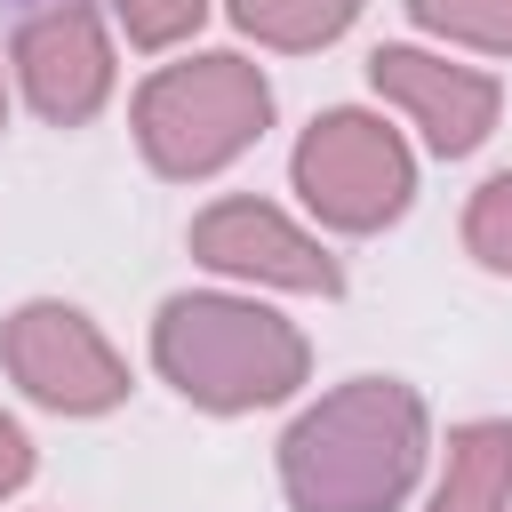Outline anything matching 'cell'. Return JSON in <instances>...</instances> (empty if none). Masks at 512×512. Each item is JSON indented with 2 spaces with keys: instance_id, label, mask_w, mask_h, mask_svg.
I'll use <instances>...</instances> for the list:
<instances>
[{
  "instance_id": "obj_1",
  "label": "cell",
  "mask_w": 512,
  "mask_h": 512,
  "mask_svg": "<svg viewBox=\"0 0 512 512\" xmlns=\"http://www.w3.org/2000/svg\"><path fill=\"white\" fill-rule=\"evenodd\" d=\"M424 464V400L392 376H360L296 416L280 480L296 512H392Z\"/></svg>"
},
{
  "instance_id": "obj_2",
  "label": "cell",
  "mask_w": 512,
  "mask_h": 512,
  "mask_svg": "<svg viewBox=\"0 0 512 512\" xmlns=\"http://www.w3.org/2000/svg\"><path fill=\"white\" fill-rule=\"evenodd\" d=\"M160 376L200 408H264L304 384V336L240 296H176L152 328Z\"/></svg>"
},
{
  "instance_id": "obj_3",
  "label": "cell",
  "mask_w": 512,
  "mask_h": 512,
  "mask_svg": "<svg viewBox=\"0 0 512 512\" xmlns=\"http://www.w3.org/2000/svg\"><path fill=\"white\" fill-rule=\"evenodd\" d=\"M264 120H272V88L240 56L168 64L136 96V136H144V160L160 176H208V168H224L232 152H248L264 136Z\"/></svg>"
},
{
  "instance_id": "obj_4",
  "label": "cell",
  "mask_w": 512,
  "mask_h": 512,
  "mask_svg": "<svg viewBox=\"0 0 512 512\" xmlns=\"http://www.w3.org/2000/svg\"><path fill=\"white\" fill-rule=\"evenodd\" d=\"M296 192L336 232H376L408 208V144L368 112H328L296 144Z\"/></svg>"
},
{
  "instance_id": "obj_5",
  "label": "cell",
  "mask_w": 512,
  "mask_h": 512,
  "mask_svg": "<svg viewBox=\"0 0 512 512\" xmlns=\"http://www.w3.org/2000/svg\"><path fill=\"white\" fill-rule=\"evenodd\" d=\"M0 360L8 376L40 400V408H64V416H96L128 392V368L120 352L96 336L88 312L72 304H24L8 328H0Z\"/></svg>"
},
{
  "instance_id": "obj_6",
  "label": "cell",
  "mask_w": 512,
  "mask_h": 512,
  "mask_svg": "<svg viewBox=\"0 0 512 512\" xmlns=\"http://www.w3.org/2000/svg\"><path fill=\"white\" fill-rule=\"evenodd\" d=\"M192 256L216 264V272H248V280H272V288H304V296H336V256L296 232L280 208L264 200H216L200 224H192Z\"/></svg>"
},
{
  "instance_id": "obj_7",
  "label": "cell",
  "mask_w": 512,
  "mask_h": 512,
  "mask_svg": "<svg viewBox=\"0 0 512 512\" xmlns=\"http://www.w3.org/2000/svg\"><path fill=\"white\" fill-rule=\"evenodd\" d=\"M376 88L424 128L432 152H472L488 128H496V80L488 72H464V64H440L424 48H376Z\"/></svg>"
},
{
  "instance_id": "obj_8",
  "label": "cell",
  "mask_w": 512,
  "mask_h": 512,
  "mask_svg": "<svg viewBox=\"0 0 512 512\" xmlns=\"http://www.w3.org/2000/svg\"><path fill=\"white\" fill-rule=\"evenodd\" d=\"M16 64H24L32 112L56 120V128H80V120L104 104V88H112V48H104V24H96L88 8H56V16L24 24Z\"/></svg>"
},
{
  "instance_id": "obj_9",
  "label": "cell",
  "mask_w": 512,
  "mask_h": 512,
  "mask_svg": "<svg viewBox=\"0 0 512 512\" xmlns=\"http://www.w3.org/2000/svg\"><path fill=\"white\" fill-rule=\"evenodd\" d=\"M512 496V424L488 416V424H464L448 440V472L432 488V512H504Z\"/></svg>"
},
{
  "instance_id": "obj_10",
  "label": "cell",
  "mask_w": 512,
  "mask_h": 512,
  "mask_svg": "<svg viewBox=\"0 0 512 512\" xmlns=\"http://www.w3.org/2000/svg\"><path fill=\"white\" fill-rule=\"evenodd\" d=\"M352 8L360 0H232L240 32H256L272 48H320V40H336L352 24Z\"/></svg>"
},
{
  "instance_id": "obj_11",
  "label": "cell",
  "mask_w": 512,
  "mask_h": 512,
  "mask_svg": "<svg viewBox=\"0 0 512 512\" xmlns=\"http://www.w3.org/2000/svg\"><path fill=\"white\" fill-rule=\"evenodd\" d=\"M416 24L448 32V40H472L488 56H512V0H408Z\"/></svg>"
},
{
  "instance_id": "obj_12",
  "label": "cell",
  "mask_w": 512,
  "mask_h": 512,
  "mask_svg": "<svg viewBox=\"0 0 512 512\" xmlns=\"http://www.w3.org/2000/svg\"><path fill=\"white\" fill-rule=\"evenodd\" d=\"M464 248H472L488 272H512V168L472 192V208H464Z\"/></svg>"
},
{
  "instance_id": "obj_13",
  "label": "cell",
  "mask_w": 512,
  "mask_h": 512,
  "mask_svg": "<svg viewBox=\"0 0 512 512\" xmlns=\"http://www.w3.org/2000/svg\"><path fill=\"white\" fill-rule=\"evenodd\" d=\"M200 8L208 0H120V24H128L136 48H168V40H184L200 24Z\"/></svg>"
},
{
  "instance_id": "obj_14",
  "label": "cell",
  "mask_w": 512,
  "mask_h": 512,
  "mask_svg": "<svg viewBox=\"0 0 512 512\" xmlns=\"http://www.w3.org/2000/svg\"><path fill=\"white\" fill-rule=\"evenodd\" d=\"M24 472H32V440H24V432H16L8 416H0V496H8V488H16Z\"/></svg>"
},
{
  "instance_id": "obj_15",
  "label": "cell",
  "mask_w": 512,
  "mask_h": 512,
  "mask_svg": "<svg viewBox=\"0 0 512 512\" xmlns=\"http://www.w3.org/2000/svg\"><path fill=\"white\" fill-rule=\"evenodd\" d=\"M0 120H8V88H0Z\"/></svg>"
}]
</instances>
